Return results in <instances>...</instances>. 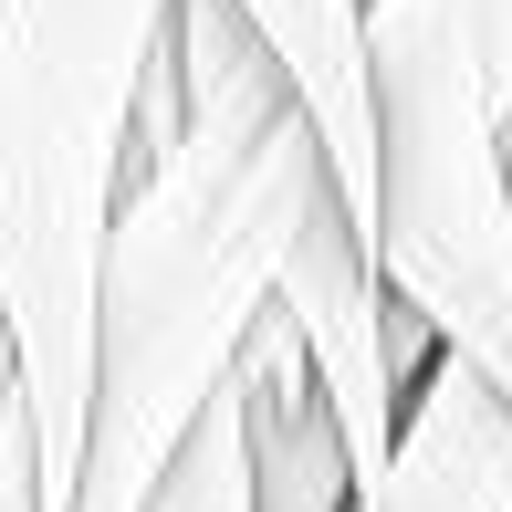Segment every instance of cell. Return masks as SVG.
<instances>
[{"label": "cell", "instance_id": "1", "mask_svg": "<svg viewBox=\"0 0 512 512\" xmlns=\"http://www.w3.org/2000/svg\"><path fill=\"white\" fill-rule=\"evenodd\" d=\"M168 63L189 126L115 199L95 262L84 460L63 512H147L178 439L209 418L251 324L272 314V272L304 209L324 199V157L230 0H168Z\"/></svg>", "mask_w": 512, "mask_h": 512}, {"label": "cell", "instance_id": "2", "mask_svg": "<svg viewBox=\"0 0 512 512\" xmlns=\"http://www.w3.org/2000/svg\"><path fill=\"white\" fill-rule=\"evenodd\" d=\"M168 42V0H0V324L21 366L42 512L74 502L95 262L136 147V84Z\"/></svg>", "mask_w": 512, "mask_h": 512}, {"label": "cell", "instance_id": "3", "mask_svg": "<svg viewBox=\"0 0 512 512\" xmlns=\"http://www.w3.org/2000/svg\"><path fill=\"white\" fill-rule=\"evenodd\" d=\"M366 84H377L366 262L387 304L512 418V168L492 105L439 32L387 11H366Z\"/></svg>", "mask_w": 512, "mask_h": 512}, {"label": "cell", "instance_id": "4", "mask_svg": "<svg viewBox=\"0 0 512 512\" xmlns=\"http://www.w3.org/2000/svg\"><path fill=\"white\" fill-rule=\"evenodd\" d=\"M272 314L304 345V377H314V398H324V418H335V439H345V471H356V492H366V481L387 471V450H398L408 387L439 366V345L387 304V283H377V262H366L356 220L335 209V189L293 230L283 272H272Z\"/></svg>", "mask_w": 512, "mask_h": 512}, {"label": "cell", "instance_id": "5", "mask_svg": "<svg viewBox=\"0 0 512 512\" xmlns=\"http://www.w3.org/2000/svg\"><path fill=\"white\" fill-rule=\"evenodd\" d=\"M241 32L262 42V63L283 74L293 115H304L314 157H324V189L335 209L377 220V84H366V0H230Z\"/></svg>", "mask_w": 512, "mask_h": 512}, {"label": "cell", "instance_id": "6", "mask_svg": "<svg viewBox=\"0 0 512 512\" xmlns=\"http://www.w3.org/2000/svg\"><path fill=\"white\" fill-rule=\"evenodd\" d=\"M230 408H241V471H251V512H345L356 471H345V439L324 418L304 345L283 335V314L251 324L241 366H230Z\"/></svg>", "mask_w": 512, "mask_h": 512}, {"label": "cell", "instance_id": "7", "mask_svg": "<svg viewBox=\"0 0 512 512\" xmlns=\"http://www.w3.org/2000/svg\"><path fill=\"white\" fill-rule=\"evenodd\" d=\"M345 512H512V418L450 356L408 387L398 450Z\"/></svg>", "mask_w": 512, "mask_h": 512}, {"label": "cell", "instance_id": "8", "mask_svg": "<svg viewBox=\"0 0 512 512\" xmlns=\"http://www.w3.org/2000/svg\"><path fill=\"white\" fill-rule=\"evenodd\" d=\"M366 11H387V21H418V32H439L460 63H471L481 105H492V136L512 126V0H366Z\"/></svg>", "mask_w": 512, "mask_h": 512}, {"label": "cell", "instance_id": "9", "mask_svg": "<svg viewBox=\"0 0 512 512\" xmlns=\"http://www.w3.org/2000/svg\"><path fill=\"white\" fill-rule=\"evenodd\" d=\"M147 512H251V471H241V408H230V387L209 398V418L189 439H178L168 481L147 492Z\"/></svg>", "mask_w": 512, "mask_h": 512}, {"label": "cell", "instance_id": "10", "mask_svg": "<svg viewBox=\"0 0 512 512\" xmlns=\"http://www.w3.org/2000/svg\"><path fill=\"white\" fill-rule=\"evenodd\" d=\"M21 429V366H11V324H0V439Z\"/></svg>", "mask_w": 512, "mask_h": 512}, {"label": "cell", "instance_id": "11", "mask_svg": "<svg viewBox=\"0 0 512 512\" xmlns=\"http://www.w3.org/2000/svg\"><path fill=\"white\" fill-rule=\"evenodd\" d=\"M502 168H512V126H502Z\"/></svg>", "mask_w": 512, "mask_h": 512}]
</instances>
